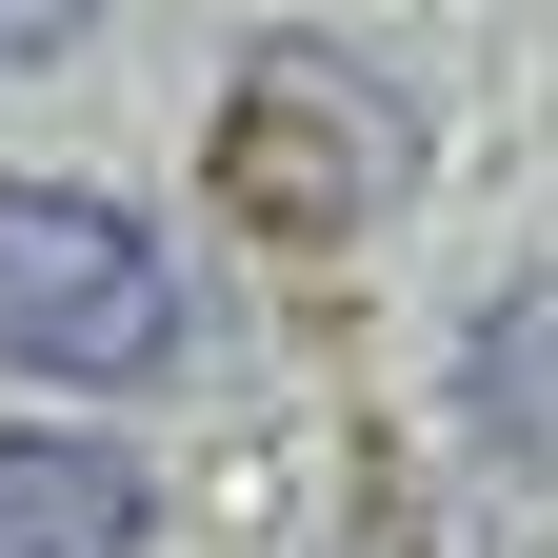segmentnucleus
Segmentation results:
<instances>
[{
  "label": "nucleus",
  "instance_id": "f257e3e1",
  "mask_svg": "<svg viewBox=\"0 0 558 558\" xmlns=\"http://www.w3.org/2000/svg\"><path fill=\"white\" fill-rule=\"evenodd\" d=\"M399 180H418V100L360 40H240V81H220V220L240 240L319 259V240L399 220Z\"/></svg>",
  "mask_w": 558,
  "mask_h": 558
},
{
  "label": "nucleus",
  "instance_id": "f03ea898",
  "mask_svg": "<svg viewBox=\"0 0 558 558\" xmlns=\"http://www.w3.org/2000/svg\"><path fill=\"white\" fill-rule=\"evenodd\" d=\"M0 360L21 379H160L180 360V259L81 180H0Z\"/></svg>",
  "mask_w": 558,
  "mask_h": 558
},
{
  "label": "nucleus",
  "instance_id": "7ed1b4c3",
  "mask_svg": "<svg viewBox=\"0 0 558 558\" xmlns=\"http://www.w3.org/2000/svg\"><path fill=\"white\" fill-rule=\"evenodd\" d=\"M160 499H140L120 439H0V558H140Z\"/></svg>",
  "mask_w": 558,
  "mask_h": 558
},
{
  "label": "nucleus",
  "instance_id": "20e7f679",
  "mask_svg": "<svg viewBox=\"0 0 558 558\" xmlns=\"http://www.w3.org/2000/svg\"><path fill=\"white\" fill-rule=\"evenodd\" d=\"M459 418H478L519 478H558V259L478 300V339H459Z\"/></svg>",
  "mask_w": 558,
  "mask_h": 558
},
{
  "label": "nucleus",
  "instance_id": "39448f33",
  "mask_svg": "<svg viewBox=\"0 0 558 558\" xmlns=\"http://www.w3.org/2000/svg\"><path fill=\"white\" fill-rule=\"evenodd\" d=\"M81 21H100V0H0V81H21V60H60Z\"/></svg>",
  "mask_w": 558,
  "mask_h": 558
}]
</instances>
